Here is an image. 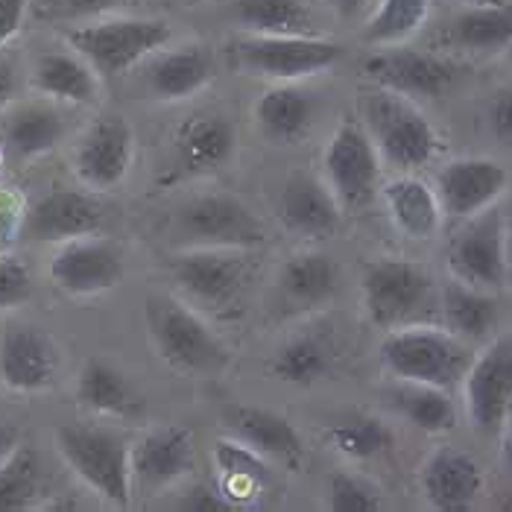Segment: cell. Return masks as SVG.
<instances>
[{
  "mask_svg": "<svg viewBox=\"0 0 512 512\" xmlns=\"http://www.w3.org/2000/svg\"><path fill=\"white\" fill-rule=\"evenodd\" d=\"M144 316L153 352L167 369L194 378H214L229 369L232 349L208 319L179 296H150Z\"/></svg>",
  "mask_w": 512,
  "mask_h": 512,
  "instance_id": "obj_1",
  "label": "cell"
},
{
  "mask_svg": "<svg viewBox=\"0 0 512 512\" xmlns=\"http://www.w3.org/2000/svg\"><path fill=\"white\" fill-rule=\"evenodd\" d=\"M179 299L202 316L237 319L255 276L249 249H179L170 264Z\"/></svg>",
  "mask_w": 512,
  "mask_h": 512,
  "instance_id": "obj_2",
  "label": "cell"
},
{
  "mask_svg": "<svg viewBox=\"0 0 512 512\" xmlns=\"http://www.w3.org/2000/svg\"><path fill=\"white\" fill-rule=\"evenodd\" d=\"M363 129L369 132L381 161L410 173L431 164L439 153V135L416 100L372 85L360 97Z\"/></svg>",
  "mask_w": 512,
  "mask_h": 512,
  "instance_id": "obj_3",
  "label": "cell"
},
{
  "mask_svg": "<svg viewBox=\"0 0 512 512\" xmlns=\"http://www.w3.org/2000/svg\"><path fill=\"white\" fill-rule=\"evenodd\" d=\"M378 355L395 381H416L451 390L463 381L474 352L448 328L413 322L387 331Z\"/></svg>",
  "mask_w": 512,
  "mask_h": 512,
  "instance_id": "obj_4",
  "label": "cell"
},
{
  "mask_svg": "<svg viewBox=\"0 0 512 512\" xmlns=\"http://www.w3.org/2000/svg\"><path fill=\"white\" fill-rule=\"evenodd\" d=\"M164 18H97L65 33L68 47L79 53L100 79H118L170 41Z\"/></svg>",
  "mask_w": 512,
  "mask_h": 512,
  "instance_id": "obj_5",
  "label": "cell"
},
{
  "mask_svg": "<svg viewBox=\"0 0 512 512\" xmlns=\"http://www.w3.org/2000/svg\"><path fill=\"white\" fill-rule=\"evenodd\" d=\"M179 249H255L267 243L261 217L235 194L211 191L185 199L170 217Z\"/></svg>",
  "mask_w": 512,
  "mask_h": 512,
  "instance_id": "obj_6",
  "label": "cell"
},
{
  "mask_svg": "<svg viewBox=\"0 0 512 512\" xmlns=\"http://www.w3.org/2000/svg\"><path fill=\"white\" fill-rule=\"evenodd\" d=\"M56 448L65 466L106 504H132V472H129V442L100 425H62L56 431Z\"/></svg>",
  "mask_w": 512,
  "mask_h": 512,
  "instance_id": "obj_7",
  "label": "cell"
},
{
  "mask_svg": "<svg viewBox=\"0 0 512 512\" xmlns=\"http://www.w3.org/2000/svg\"><path fill=\"white\" fill-rule=\"evenodd\" d=\"M363 311L375 328L393 331L413 325L434 308V276L407 258H378L363 270Z\"/></svg>",
  "mask_w": 512,
  "mask_h": 512,
  "instance_id": "obj_8",
  "label": "cell"
},
{
  "mask_svg": "<svg viewBox=\"0 0 512 512\" xmlns=\"http://www.w3.org/2000/svg\"><path fill=\"white\" fill-rule=\"evenodd\" d=\"M448 270L451 278L480 290H501L510 278V240L504 208L489 205L463 220V226L448 240Z\"/></svg>",
  "mask_w": 512,
  "mask_h": 512,
  "instance_id": "obj_9",
  "label": "cell"
},
{
  "mask_svg": "<svg viewBox=\"0 0 512 512\" xmlns=\"http://www.w3.org/2000/svg\"><path fill=\"white\" fill-rule=\"evenodd\" d=\"M237 68L273 82H299L331 71L343 47L319 36H243L232 44Z\"/></svg>",
  "mask_w": 512,
  "mask_h": 512,
  "instance_id": "obj_10",
  "label": "cell"
},
{
  "mask_svg": "<svg viewBox=\"0 0 512 512\" xmlns=\"http://www.w3.org/2000/svg\"><path fill=\"white\" fill-rule=\"evenodd\" d=\"M381 156L363 129V123L346 120L334 129L322 153V179L337 197L343 211H363L381 191Z\"/></svg>",
  "mask_w": 512,
  "mask_h": 512,
  "instance_id": "obj_11",
  "label": "cell"
},
{
  "mask_svg": "<svg viewBox=\"0 0 512 512\" xmlns=\"http://www.w3.org/2000/svg\"><path fill=\"white\" fill-rule=\"evenodd\" d=\"M135 161V132L120 115L97 118L79 135L71 167L79 185L91 194H106L123 185Z\"/></svg>",
  "mask_w": 512,
  "mask_h": 512,
  "instance_id": "obj_12",
  "label": "cell"
},
{
  "mask_svg": "<svg viewBox=\"0 0 512 512\" xmlns=\"http://www.w3.org/2000/svg\"><path fill=\"white\" fill-rule=\"evenodd\" d=\"M463 398L474 431L498 434L512 407V334L492 340L463 375Z\"/></svg>",
  "mask_w": 512,
  "mask_h": 512,
  "instance_id": "obj_13",
  "label": "cell"
},
{
  "mask_svg": "<svg viewBox=\"0 0 512 512\" xmlns=\"http://www.w3.org/2000/svg\"><path fill=\"white\" fill-rule=\"evenodd\" d=\"M50 281L68 296H100L123 281V255L115 243L100 237H77L59 243L50 258Z\"/></svg>",
  "mask_w": 512,
  "mask_h": 512,
  "instance_id": "obj_14",
  "label": "cell"
},
{
  "mask_svg": "<svg viewBox=\"0 0 512 512\" xmlns=\"http://www.w3.org/2000/svg\"><path fill=\"white\" fill-rule=\"evenodd\" d=\"M363 74L372 85L387 88L395 94H404L410 100L419 97H442L454 79H457V65L425 50H410V47H390L378 50L363 62Z\"/></svg>",
  "mask_w": 512,
  "mask_h": 512,
  "instance_id": "obj_15",
  "label": "cell"
},
{
  "mask_svg": "<svg viewBox=\"0 0 512 512\" xmlns=\"http://www.w3.org/2000/svg\"><path fill=\"white\" fill-rule=\"evenodd\" d=\"M194 434L182 425H161L129 445L132 489L156 495L176 486L194 469Z\"/></svg>",
  "mask_w": 512,
  "mask_h": 512,
  "instance_id": "obj_16",
  "label": "cell"
},
{
  "mask_svg": "<svg viewBox=\"0 0 512 512\" xmlns=\"http://www.w3.org/2000/svg\"><path fill=\"white\" fill-rule=\"evenodd\" d=\"M103 220V205L91 191L56 188L27 208L21 237L33 243H65L97 235L103 229Z\"/></svg>",
  "mask_w": 512,
  "mask_h": 512,
  "instance_id": "obj_17",
  "label": "cell"
},
{
  "mask_svg": "<svg viewBox=\"0 0 512 512\" xmlns=\"http://www.w3.org/2000/svg\"><path fill=\"white\" fill-rule=\"evenodd\" d=\"M510 185V173L495 158H454L436 176V197L442 214L466 220L477 211L495 205Z\"/></svg>",
  "mask_w": 512,
  "mask_h": 512,
  "instance_id": "obj_18",
  "label": "cell"
},
{
  "mask_svg": "<svg viewBox=\"0 0 512 512\" xmlns=\"http://www.w3.org/2000/svg\"><path fill=\"white\" fill-rule=\"evenodd\" d=\"M59 372L53 340L33 325H9L0 334V384L12 393H44Z\"/></svg>",
  "mask_w": 512,
  "mask_h": 512,
  "instance_id": "obj_19",
  "label": "cell"
},
{
  "mask_svg": "<svg viewBox=\"0 0 512 512\" xmlns=\"http://www.w3.org/2000/svg\"><path fill=\"white\" fill-rule=\"evenodd\" d=\"M343 273L325 252H296L276 276L278 308L290 316L314 314L331 305L340 293Z\"/></svg>",
  "mask_w": 512,
  "mask_h": 512,
  "instance_id": "obj_20",
  "label": "cell"
},
{
  "mask_svg": "<svg viewBox=\"0 0 512 512\" xmlns=\"http://www.w3.org/2000/svg\"><path fill=\"white\" fill-rule=\"evenodd\" d=\"M276 214L281 226L305 240H325L340 229L343 208L325 179L314 173H293L276 199Z\"/></svg>",
  "mask_w": 512,
  "mask_h": 512,
  "instance_id": "obj_21",
  "label": "cell"
},
{
  "mask_svg": "<svg viewBox=\"0 0 512 512\" xmlns=\"http://www.w3.org/2000/svg\"><path fill=\"white\" fill-rule=\"evenodd\" d=\"M422 495L425 501L439 512H466L472 510L474 501L483 489V472L472 454L460 448H436L425 460L422 474Z\"/></svg>",
  "mask_w": 512,
  "mask_h": 512,
  "instance_id": "obj_22",
  "label": "cell"
},
{
  "mask_svg": "<svg viewBox=\"0 0 512 512\" xmlns=\"http://www.w3.org/2000/svg\"><path fill=\"white\" fill-rule=\"evenodd\" d=\"M0 144L6 158L33 161L53 153L65 138V115L53 106V100L41 97L30 103H12L3 112Z\"/></svg>",
  "mask_w": 512,
  "mask_h": 512,
  "instance_id": "obj_23",
  "label": "cell"
},
{
  "mask_svg": "<svg viewBox=\"0 0 512 512\" xmlns=\"http://www.w3.org/2000/svg\"><path fill=\"white\" fill-rule=\"evenodd\" d=\"M226 419H229L232 434L243 439L249 448H255L261 457H267L270 463L276 460L290 469H299L305 463V442L296 431V425L284 419L281 413L255 407V404H235L226 413Z\"/></svg>",
  "mask_w": 512,
  "mask_h": 512,
  "instance_id": "obj_24",
  "label": "cell"
},
{
  "mask_svg": "<svg viewBox=\"0 0 512 512\" xmlns=\"http://www.w3.org/2000/svg\"><path fill=\"white\" fill-rule=\"evenodd\" d=\"M237 147L235 123L220 112H202L182 123L176 135V176H202L226 167Z\"/></svg>",
  "mask_w": 512,
  "mask_h": 512,
  "instance_id": "obj_25",
  "label": "cell"
},
{
  "mask_svg": "<svg viewBox=\"0 0 512 512\" xmlns=\"http://www.w3.org/2000/svg\"><path fill=\"white\" fill-rule=\"evenodd\" d=\"M211 463L217 472V489L226 495V501L243 510L255 507V501L264 498L270 486V460L261 457L255 448H249L237 436H220L211 445Z\"/></svg>",
  "mask_w": 512,
  "mask_h": 512,
  "instance_id": "obj_26",
  "label": "cell"
},
{
  "mask_svg": "<svg viewBox=\"0 0 512 512\" xmlns=\"http://www.w3.org/2000/svg\"><path fill=\"white\" fill-rule=\"evenodd\" d=\"M319 100L314 91L296 82H278L255 103V123L273 144H296L314 129Z\"/></svg>",
  "mask_w": 512,
  "mask_h": 512,
  "instance_id": "obj_27",
  "label": "cell"
},
{
  "mask_svg": "<svg viewBox=\"0 0 512 512\" xmlns=\"http://www.w3.org/2000/svg\"><path fill=\"white\" fill-rule=\"evenodd\" d=\"M217 77L214 53L205 44H185L158 53L147 71V88L161 103H176L199 94Z\"/></svg>",
  "mask_w": 512,
  "mask_h": 512,
  "instance_id": "obj_28",
  "label": "cell"
},
{
  "mask_svg": "<svg viewBox=\"0 0 512 512\" xmlns=\"http://www.w3.org/2000/svg\"><path fill=\"white\" fill-rule=\"evenodd\" d=\"M30 85L53 103L88 106L100 97L97 71L74 50H44L30 68Z\"/></svg>",
  "mask_w": 512,
  "mask_h": 512,
  "instance_id": "obj_29",
  "label": "cell"
},
{
  "mask_svg": "<svg viewBox=\"0 0 512 512\" xmlns=\"http://www.w3.org/2000/svg\"><path fill=\"white\" fill-rule=\"evenodd\" d=\"M381 197L393 226L410 240H431L442 226V205L436 191L419 176L401 173L381 185Z\"/></svg>",
  "mask_w": 512,
  "mask_h": 512,
  "instance_id": "obj_30",
  "label": "cell"
},
{
  "mask_svg": "<svg viewBox=\"0 0 512 512\" xmlns=\"http://www.w3.org/2000/svg\"><path fill=\"white\" fill-rule=\"evenodd\" d=\"M77 401L106 419H138L144 413V398L118 366L91 357L82 363L77 378Z\"/></svg>",
  "mask_w": 512,
  "mask_h": 512,
  "instance_id": "obj_31",
  "label": "cell"
},
{
  "mask_svg": "<svg viewBox=\"0 0 512 512\" xmlns=\"http://www.w3.org/2000/svg\"><path fill=\"white\" fill-rule=\"evenodd\" d=\"M439 311L445 328L463 343H483L498 325V302L489 290L463 284L457 278L445 281L439 290Z\"/></svg>",
  "mask_w": 512,
  "mask_h": 512,
  "instance_id": "obj_32",
  "label": "cell"
},
{
  "mask_svg": "<svg viewBox=\"0 0 512 512\" xmlns=\"http://www.w3.org/2000/svg\"><path fill=\"white\" fill-rule=\"evenodd\" d=\"M337 363V346L325 331H302L287 337L270 360V372L293 387H311L328 378Z\"/></svg>",
  "mask_w": 512,
  "mask_h": 512,
  "instance_id": "obj_33",
  "label": "cell"
},
{
  "mask_svg": "<svg viewBox=\"0 0 512 512\" xmlns=\"http://www.w3.org/2000/svg\"><path fill=\"white\" fill-rule=\"evenodd\" d=\"M387 401L395 413L419 428L422 434H448L457 428V407L448 390L434 384H416V381H395L387 393Z\"/></svg>",
  "mask_w": 512,
  "mask_h": 512,
  "instance_id": "obj_34",
  "label": "cell"
},
{
  "mask_svg": "<svg viewBox=\"0 0 512 512\" xmlns=\"http://www.w3.org/2000/svg\"><path fill=\"white\" fill-rule=\"evenodd\" d=\"M232 15L249 36H314L305 0H235Z\"/></svg>",
  "mask_w": 512,
  "mask_h": 512,
  "instance_id": "obj_35",
  "label": "cell"
},
{
  "mask_svg": "<svg viewBox=\"0 0 512 512\" xmlns=\"http://www.w3.org/2000/svg\"><path fill=\"white\" fill-rule=\"evenodd\" d=\"M448 41L472 53H501L512 47V0L501 6H469L451 21Z\"/></svg>",
  "mask_w": 512,
  "mask_h": 512,
  "instance_id": "obj_36",
  "label": "cell"
},
{
  "mask_svg": "<svg viewBox=\"0 0 512 512\" xmlns=\"http://www.w3.org/2000/svg\"><path fill=\"white\" fill-rule=\"evenodd\" d=\"M322 439L331 451L352 463H366L393 448V431L372 413H355L349 419H340L322 431Z\"/></svg>",
  "mask_w": 512,
  "mask_h": 512,
  "instance_id": "obj_37",
  "label": "cell"
},
{
  "mask_svg": "<svg viewBox=\"0 0 512 512\" xmlns=\"http://www.w3.org/2000/svg\"><path fill=\"white\" fill-rule=\"evenodd\" d=\"M44 492V469L33 445H18L0 463V512L33 510Z\"/></svg>",
  "mask_w": 512,
  "mask_h": 512,
  "instance_id": "obj_38",
  "label": "cell"
},
{
  "mask_svg": "<svg viewBox=\"0 0 512 512\" xmlns=\"http://www.w3.org/2000/svg\"><path fill=\"white\" fill-rule=\"evenodd\" d=\"M431 15V0H381L363 27V41L372 47H395L416 36Z\"/></svg>",
  "mask_w": 512,
  "mask_h": 512,
  "instance_id": "obj_39",
  "label": "cell"
},
{
  "mask_svg": "<svg viewBox=\"0 0 512 512\" xmlns=\"http://www.w3.org/2000/svg\"><path fill=\"white\" fill-rule=\"evenodd\" d=\"M328 510L331 512H378L384 510L381 489L352 472H334L328 477Z\"/></svg>",
  "mask_w": 512,
  "mask_h": 512,
  "instance_id": "obj_40",
  "label": "cell"
},
{
  "mask_svg": "<svg viewBox=\"0 0 512 512\" xmlns=\"http://www.w3.org/2000/svg\"><path fill=\"white\" fill-rule=\"evenodd\" d=\"M126 0H33L30 15L41 24H85L112 15Z\"/></svg>",
  "mask_w": 512,
  "mask_h": 512,
  "instance_id": "obj_41",
  "label": "cell"
},
{
  "mask_svg": "<svg viewBox=\"0 0 512 512\" xmlns=\"http://www.w3.org/2000/svg\"><path fill=\"white\" fill-rule=\"evenodd\" d=\"M33 296V276L24 261L0 255V311L18 308Z\"/></svg>",
  "mask_w": 512,
  "mask_h": 512,
  "instance_id": "obj_42",
  "label": "cell"
},
{
  "mask_svg": "<svg viewBox=\"0 0 512 512\" xmlns=\"http://www.w3.org/2000/svg\"><path fill=\"white\" fill-rule=\"evenodd\" d=\"M24 214H27V205L21 194L12 188H0V255H6V249L21 237Z\"/></svg>",
  "mask_w": 512,
  "mask_h": 512,
  "instance_id": "obj_43",
  "label": "cell"
},
{
  "mask_svg": "<svg viewBox=\"0 0 512 512\" xmlns=\"http://www.w3.org/2000/svg\"><path fill=\"white\" fill-rule=\"evenodd\" d=\"M179 510L188 512H235L217 486H194L179 498Z\"/></svg>",
  "mask_w": 512,
  "mask_h": 512,
  "instance_id": "obj_44",
  "label": "cell"
},
{
  "mask_svg": "<svg viewBox=\"0 0 512 512\" xmlns=\"http://www.w3.org/2000/svg\"><path fill=\"white\" fill-rule=\"evenodd\" d=\"M489 126H492V135L504 147H512V88H504L495 94V100L489 106Z\"/></svg>",
  "mask_w": 512,
  "mask_h": 512,
  "instance_id": "obj_45",
  "label": "cell"
},
{
  "mask_svg": "<svg viewBox=\"0 0 512 512\" xmlns=\"http://www.w3.org/2000/svg\"><path fill=\"white\" fill-rule=\"evenodd\" d=\"M30 3L33 0H0V50L21 33L30 15Z\"/></svg>",
  "mask_w": 512,
  "mask_h": 512,
  "instance_id": "obj_46",
  "label": "cell"
},
{
  "mask_svg": "<svg viewBox=\"0 0 512 512\" xmlns=\"http://www.w3.org/2000/svg\"><path fill=\"white\" fill-rule=\"evenodd\" d=\"M18 97V59L9 47L0 50V118Z\"/></svg>",
  "mask_w": 512,
  "mask_h": 512,
  "instance_id": "obj_47",
  "label": "cell"
},
{
  "mask_svg": "<svg viewBox=\"0 0 512 512\" xmlns=\"http://www.w3.org/2000/svg\"><path fill=\"white\" fill-rule=\"evenodd\" d=\"M21 445V431L15 425H0V463Z\"/></svg>",
  "mask_w": 512,
  "mask_h": 512,
  "instance_id": "obj_48",
  "label": "cell"
},
{
  "mask_svg": "<svg viewBox=\"0 0 512 512\" xmlns=\"http://www.w3.org/2000/svg\"><path fill=\"white\" fill-rule=\"evenodd\" d=\"M325 3H328L340 18H357V15L366 9L369 0H325Z\"/></svg>",
  "mask_w": 512,
  "mask_h": 512,
  "instance_id": "obj_49",
  "label": "cell"
},
{
  "mask_svg": "<svg viewBox=\"0 0 512 512\" xmlns=\"http://www.w3.org/2000/svg\"><path fill=\"white\" fill-rule=\"evenodd\" d=\"M498 434H501V457H504V466L512 472V407Z\"/></svg>",
  "mask_w": 512,
  "mask_h": 512,
  "instance_id": "obj_50",
  "label": "cell"
},
{
  "mask_svg": "<svg viewBox=\"0 0 512 512\" xmlns=\"http://www.w3.org/2000/svg\"><path fill=\"white\" fill-rule=\"evenodd\" d=\"M504 220H507V240H510V258H512V199H510V205L504 208Z\"/></svg>",
  "mask_w": 512,
  "mask_h": 512,
  "instance_id": "obj_51",
  "label": "cell"
},
{
  "mask_svg": "<svg viewBox=\"0 0 512 512\" xmlns=\"http://www.w3.org/2000/svg\"><path fill=\"white\" fill-rule=\"evenodd\" d=\"M469 6H501V3H510V0H463Z\"/></svg>",
  "mask_w": 512,
  "mask_h": 512,
  "instance_id": "obj_52",
  "label": "cell"
},
{
  "mask_svg": "<svg viewBox=\"0 0 512 512\" xmlns=\"http://www.w3.org/2000/svg\"><path fill=\"white\" fill-rule=\"evenodd\" d=\"M3 161H6V153H3V144H0V167H3Z\"/></svg>",
  "mask_w": 512,
  "mask_h": 512,
  "instance_id": "obj_53",
  "label": "cell"
}]
</instances>
